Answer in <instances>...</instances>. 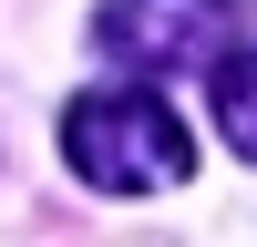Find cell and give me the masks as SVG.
I'll return each mask as SVG.
<instances>
[{"instance_id": "6da1fadb", "label": "cell", "mask_w": 257, "mask_h": 247, "mask_svg": "<svg viewBox=\"0 0 257 247\" xmlns=\"http://www.w3.org/2000/svg\"><path fill=\"white\" fill-rule=\"evenodd\" d=\"M62 165H72L93 196H165V185L196 175V134L175 124V103H155L134 82V93H72V113H62Z\"/></svg>"}, {"instance_id": "7a4b0ae2", "label": "cell", "mask_w": 257, "mask_h": 247, "mask_svg": "<svg viewBox=\"0 0 257 247\" xmlns=\"http://www.w3.org/2000/svg\"><path fill=\"white\" fill-rule=\"evenodd\" d=\"M237 0H103L93 52L123 72H216Z\"/></svg>"}, {"instance_id": "3957f363", "label": "cell", "mask_w": 257, "mask_h": 247, "mask_svg": "<svg viewBox=\"0 0 257 247\" xmlns=\"http://www.w3.org/2000/svg\"><path fill=\"white\" fill-rule=\"evenodd\" d=\"M216 134H226V144L257 165V52L216 62Z\"/></svg>"}]
</instances>
